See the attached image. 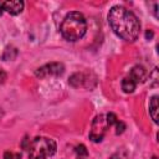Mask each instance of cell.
Segmentation results:
<instances>
[{
  "instance_id": "1",
  "label": "cell",
  "mask_w": 159,
  "mask_h": 159,
  "mask_svg": "<svg viewBox=\"0 0 159 159\" xmlns=\"http://www.w3.org/2000/svg\"><path fill=\"white\" fill-rule=\"evenodd\" d=\"M108 22L113 32L128 42L135 41L139 36L140 22L138 17L124 6H113L108 12Z\"/></svg>"
},
{
  "instance_id": "2",
  "label": "cell",
  "mask_w": 159,
  "mask_h": 159,
  "mask_svg": "<svg viewBox=\"0 0 159 159\" xmlns=\"http://www.w3.org/2000/svg\"><path fill=\"white\" fill-rule=\"evenodd\" d=\"M87 31V22L84 16L78 11L68 12L61 22L60 32L67 41L75 42L84 36Z\"/></svg>"
},
{
  "instance_id": "3",
  "label": "cell",
  "mask_w": 159,
  "mask_h": 159,
  "mask_svg": "<svg viewBox=\"0 0 159 159\" xmlns=\"http://www.w3.org/2000/svg\"><path fill=\"white\" fill-rule=\"evenodd\" d=\"M56 142L51 138L37 137L29 147V159H47L56 153Z\"/></svg>"
},
{
  "instance_id": "4",
  "label": "cell",
  "mask_w": 159,
  "mask_h": 159,
  "mask_svg": "<svg viewBox=\"0 0 159 159\" xmlns=\"http://www.w3.org/2000/svg\"><path fill=\"white\" fill-rule=\"evenodd\" d=\"M108 127L109 125L107 123L106 116H103V114L97 116L94 118V120L92 122V128H91V132H89V139L94 143L101 142L103 139Z\"/></svg>"
},
{
  "instance_id": "5",
  "label": "cell",
  "mask_w": 159,
  "mask_h": 159,
  "mask_svg": "<svg viewBox=\"0 0 159 159\" xmlns=\"http://www.w3.org/2000/svg\"><path fill=\"white\" fill-rule=\"evenodd\" d=\"M63 72H65V66L61 62H51V63H47V65L37 68L36 76L40 78H45L48 76L58 77V76L63 75Z\"/></svg>"
},
{
  "instance_id": "6",
  "label": "cell",
  "mask_w": 159,
  "mask_h": 159,
  "mask_svg": "<svg viewBox=\"0 0 159 159\" xmlns=\"http://www.w3.org/2000/svg\"><path fill=\"white\" fill-rule=\"evenodd\" d=\"M24 2L20 0H11V1H2L0 0V15L6 11L10 15H17L22 11Z\"/></svg>"
},
{
  "instance_id": "7",
  "label": "cell",
  "mask_w": 159,
  "mask_h": 159,
  "mask_svg": "<svg viewBox=\"0 0 159 159\" xmlns=\"http://www.w3.org/2000/svg\"><path fill=\"white\" fill-rule=\"evenodd\" d=\"M129 77L138 84L139 82H144L147 78V71L143 66H134L129 73Z\"/></svg>"
},
{
  "instance_id": "8",
  "label": "cell",
  "mask_w": 159,
  "mask_h": 159,
  "mask_svg": "<svg viewBox=\"0 0 159 159\" xmlns=\"http://www.w3.org/2000/svg\"><path fill=\"white\" fill-rule=\"evenodd\" d=\"M88 81V77L86 73H82V72H77L75 75L71 76L70 78V84L73 86V87H82V86H87V82Z\"/></svg>"
},
{
  "instance_id": "9",
  "label": "cell",
  "mask_w": 159,
  "mask_h": 159,
  "mask_svg": "<svg viewBox=\"0 0 159 159\" xmlns=\"http://www.w3.org/2000/svg\"><path fill=\"white\" fill-rule=\"evenodd\" d=\"M149 113L154 123H158V96L152 97L149 102Z\"/></svg>"
},
{
  "instance_id": "10",
  "label": "cell",
  "mask_w": 159,
  "mask_h": 159,
  "mask_svg": "<svg viewBox=\"0 0 159 159\" xmlns=\"http://www.w3.org/2000/svg\"><path fill=\"white\" fill-rule=\"evenodd\" d=\"M135 87H137V83L129 76L123 78V81H122V89H123L124 93H132L135 89Z\"/></svg>"
},
{
  "instance_id": "11",
  "label": "cell",
  "mask_w": 159,
  "mask_h": 159,
  "mask_svg": "<svg viewBox=\"0 0 159 159\" xmlns=\"http://www.w3.org/2000/svg\"><path fill=\"white\" fill-rule=\"evenodd\" d=\"M14 55H17L16 48L12 47V46H7V47L5 48V51H4V53H2V60H4V61L14 60V58L16 57V56H14Z\"/></svg>"
},
{
  "instance_id": "12",
  "label": "cell",
  "mask_w": 159,
  "mask_h": 159,
  "mask_svg": "<svg viewBox=\"0 0 159 159\" xmlns=\"http://www.w3.org/2000/svg\"><path fill=\"white\" fill-rule=\"evenodd\" d=\"M76 154H77V159H87L88 158V152L83 144H80L76 147Z\"/></svg>"
},
{
  "instance_id": "13",
  "label": "cell",
  "mask_w": 159,
  "mask_h": 159,
  "mask_svg": "<svg viewBox=\"0 0 159 159\" xmlns=\"http://www.w3.org/2000/svg\"><path fill=\"white\" fill-rule=\"evenodd\" d=\"M4 159H21V154L7 150V152L4 153Z\"/></svg>"
},
{
  "instance_id": "14",
  "label": "cell",
  "mask_w": 159,
  "mask_h": 159,
  "mask_svg": "<svg viewBox=\"0 0 159 159\" xmlns=\"http://www.w3.org/2000/svg\"><path fill=\"white\" fill-rule=\"evenodd\" d=\"M106 119H107V123H108L109 127L113 125V124H116V123L118 122V120H117V117H116L114 113H108V114L106 116Z\"/></svg>"
},
{
  "instance_id": "15",
  "label": "cell",
  "mask_w": 159,
  "mask_h": 159,
  "mask_svg": "<svg viewBox=\"0 0 159 159\" xmlns=\"http://www.w3.org/2000/svg\"><path fill=\"white\" fill-rule=\"evenodd\" d=\"M116 128H117L116 134H122L124 132V129H125V124L123 122H117L116 123Z\"/></svg>"
},
{
  "instance_id": "16",
  "label": "cell",
  "mask_w": 159,
  "mask_h": 159,
  "mask_svg": "<svg viewBox=\"0 0 159 159\" xmlns=\"http://www.w3.org/2000/svg\"><path fill=\"white\" fill-rule=\"evenodd\" d=\"M145 37H147V40L152 39V37H153V32H152V31H147V34H145Z\"/></svg>"
},
{
  "instance_id": "17",
  "label": "cell",
  "mask_w": 159,
  "mask_h": 159,
  "mask_svg": "<svg viewBox=\"0 0 159 159\" xmlns=\"http://www.w3.org/2000/svg\"><path fill=\"white\" fill-rule=\"evenodd\" d=\"M111 159H125V158H122V155L118 153V154H116V155H113Z\"/></svg>"
}]
</instances>
